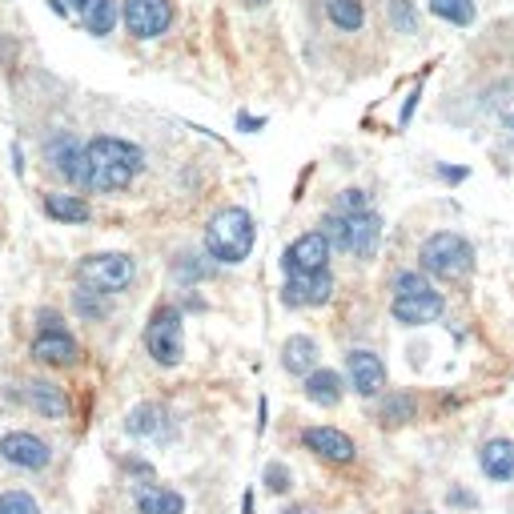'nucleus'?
Instances as JSON below:
<instances>
[{"label":"nucleus","mask_w":514,"mask_h":514,"mask_svg":"<svg viewBox=\"0 0 514 514\" xmlns=\"http://www.w3.org/2000/svg\"><path fill=\"white\" fill-rule=\"evenodd\" d=\"M382 245V217L378 213H346V249L354 257H374Z\"/></svg>","instance_id":"nucleus-12"},{"label":"nucleus","mask_w":514,"mask_h":514,"mask_svg":"<svg viewBox=\"0 0 514 514\" xmlns=\"http://www.w3.org/2000/svg\"><path fill=\"white\" fill-rule=\"evenodd\" d=\"M81 5H85V0H73V9H81Z\"/></svg>","instance_id":"nucleus-39"},{"label":"nucleus","mask_w":514,"mask_h":514,"mask_svg":"<svg viewBox=\"0 0 514 514\" xmlns=\"http://www.w3.org/2000/svg\"><path fill=\"white\" fill-rule=\"evenodd\" d=\"M241 5H245V9H262V5H266V0H241Z\"/></svg>","instance_id":"nucleus-36"},{"label":"nucleus","mask_w":514,"mask_h":514,"mask_svg":"<svg viewBox=\"0 0 514 514\" xmlns=\"http://www.w3.org/2000/svg\"><path fill=\"white\" fill-rule=\"evenodd\" d=\"M0 514H41V506L29 490H5L0 494Z\"/></svg>","instance_id":"nucleus-26"},{"label":"nucleus","mask_w":514,"mask_h":514,"mask_svg":"<svg viewBox=\"0 0 514 514\" xmlns=\"http://www.w3.org/2000/svg\"><path fill=\"white\" fill-rule=\"evenodd\" d=\"M478 466L490 482H510L514 478V442L510 438H490L478 450Z\"/></svg>","instance_id":"nucleus-17"},{"label":"nucleus","mask_w":514,"mask_h":514,"mask_svg":"<svg viewBox=\"0 0 514 514\" xmlns=\"http://www.w3.org/2000/svg\"><path fill=\"white\" fill-rule=\"evenodd\" d=\"M338 205H342V213H366V209H370V201H366L362 189H346Z\"/></svg>","instance_id":"nucleus-33"},{"label":"nucleus","mask_w":514,"mask_h":514,"mask_svg":"<svg viewBox=\"0 0 514 514\" xmlns=\"http://www.w3.org/2000/svg\"><path fill=\"white\" fill-rule=\"evenodd\" d=\"M45 213L57 217V221H65V225H85L93 217L89 205L81 197H73V193H49L45 197Z\"/></svg>","instance_id":"nucleus-23"},{"label":"nucleus","mask_w":514,"mask_h":514,"mask_svg":"<svg viewBox=\"0 0 514 514\" xmlns=\"http://www.w3.org/2000/svg\"><path fill=\"white\" fill-rule=\"evenodd\" d=\"M426 290H434L422 274H398V282H394V294H426Z\"/></svg>","instance_id":"nucleus-31"},{"label":"nucleus","mask_w":514,"mask_h":514,"mask_svg":"<svg viewBox=\"0 0 514 514\" xmlns=\"http://www.w3.org/2000/svg\"><path fill=\"white\" fill-rule=\"evenodd\" d=\"M133 282V262L125 253H93L81 262V286L97 290V294H121Z\"/></svg>","instance_id":"nucleus-4"},{"label":"nucleus","mask_w":514,"mask_h":514,"mask_svg":"<svg viewBox=\"0 0 514 514\" xmlns=\"http://www.w3.org/2000/svg\"><path fill=\"white\" fill-rule=\"evenodd\" d=\"M390 25H394L398 33H414V29H418V17H414V9H410V0H390Z\"/></svg>","instance_id":"nucleus-27"},{"label":"nucleus","mask_w":514,"mask_h":514,"mask_svg":"<svg viewBox=\"0 0 514 514\" xmlns=\"http://www.w3.org/2000/svg\"><path fill=\"white\" fill-rule=\"evenodd\" d=\"M306 398L318 406H338L342 402V378L338 370H314L306 374Z\"/></svg>","instance_id":"nucleus-21"},{"label":"nucleus","mask_w":514,"mask_h":514,"mask_svg":"<svg viewBox=\"0 0 514 514\" xmlns=\"http://www.w3.org/2000/svg\"><path fill=\"white\" fill-rule=\"evenodd\" d=\"M105 294H97V290H77L73 294V306H77V314H85V318H101L105 314V302H101Z\"/></svg>","instance_id":"nucleus-29"},{"label":"nucleus","mask_w":514,"mask_h":514,"mask_svg":"<svg viewBox=\"0 0 514 514\" xmlns=\"http://www.w3.org/2000/svg\"><path fill=\"white\" fill-rule=\"evenodd\" d=\"M125 25L137 41H153L173 25L169 0H125Z\"/></svg>","instance_id":"nucleus-8"},{"label":"nucleus","mask_w":514,"mask_h":514,"mask_svg":"<svg viewBox=\"0 0 514 514\" xmlns=\"http://www.w3.org/2000/svg\"><path fill=\"white\" fill-rule=\"evenodd\" d=\"M382 418H386L390 426H394V422H410V418H414V398H410V394H394V398L386 402Z\"/></svg>","instance_id":"nucleus-28"},{"label":"nucleus","mask_w":514,"mask_h":514,"mask_svg":"<svg viewBox=\"0 0 514 514\" xmlns=\"http://www.w3.org/2000/svg\"><path fill=\"white\" fill-rule=\"evenodd\" d=\"M266 490L270 494H286L290 490V470L278 462V466H266Z\"/></svg>","instance_id":"nucleus-32"},{"label":"nucleus","mask_w":514,"mask_h":514,"mask_svg":"<svg viewBox=\"0 0 514 514\" xmlns=\"http://www.w3.org/2000/svg\"><path fill=\"white\" fill-rule=\"evenodd\" d=\"M390 314L402 326H430L442 314V294H434V290H426V294H394Z\"/></svg>","instance_id":"nucleus-13"},{"label":"nucleus","mask_w":514,"mask_h":514,"mask_svg":"<svg viewBox=\"0 0 514 514\" xmlns=\"http://www.w3.org/2000/svg\"><path fill=\"white\" fill-rule=\"evenodd\" d=\"M77 13H81V25H85L93 37H109L113 25H117V5H113V0H85Z\"/></svg>","instance_id":"nucleus-22"},{"label":"nucleus","mask_w":514,"mask_h":514,"mask_svg":"<svg viewBox=\"0 0 514 514\" xmlns=\"http://www.w3.org/2000/svg\"><path fill=\"white\" fill-rule=\"evenodd\" d=\"M85 149H89V189L93 193H121L145 169V153L133 141L93 137Z\"/></svg>","instance_id":"nucleus-1"},{"label":"nucleus","mask_w":514,"mask_h":514,"mask_svg":"<svg viewBox=\"0 0 514 514\" xmlns=\"http://www.w3.org/2000/svg\"><path fill=\"white\" fill-rule=\"evenodd\" d=\"M282 514H314V510H306V506H290V510H282Z\"/></svg>","instance_id":"nucleus-37"},{"label":"nucleus","mask_w":514,"mask_h":514,"mask_svg":"<svg viewBox=\"0 0 514 514\" xmlns=\"http://www.w3.org/2000/svg\"><path fill=\"white\" fill-rule=\"evenodd\" d=\"M314 362H318V342H314V338L294 334V338L282 346V366H286L290 374L306 378V374H314Z\"/></svg>","instance_id":"nucleus-19"},{"label":"nucleus","mask_w":514,"mask_h":514,"mask_svg":"<svg viewBox=\"0 0 514 514\" xmlns=\"http://www.w3.org/2000/svg\"><path fill=\"white\" fill-rule=\"evenodd\" d=\"M237 125H241V129H249V133H257L266 121H262V117H237Z\"/></svg>","instance_id":"nucleus-35"},{"label":"nucleus","mask_w":514,"mask_h":514,"mask_svg":"<svg viewBox=\"0 0 514 514\" xmlns=\"http://www.w3.org/2000/svg\"><path fill=\"white\" fill-rule=\"evenodd\" d=\"M346 370H350V386H354L362 398L382 394V386H386V366H382V358H378L374 350H350Z\"/></svg>","instance_id":"nucleus-11"},{"label":"nucleus","mask_w":514,"mask_h":514,"mask_svg":"<svg viewBox=\"0 0 514 514\" xmlns=\"http://www.w3.org/2000/svg\"><path fill=\"white\" fill-rule=\"evenodd\" d=\"M21 398H25V402H29V410H33V414H41V418H65V414H69V402H65L61 386H53V382L33 378V382H25V386H21Z\"/></svg>","instance_id":"nucleus-16"},{"label":"nucleus","mask_w":514,"mask_h":514,"mask_svg":"<svg viewBox=\"0 0 514 514\" xmlns=\"http://www.w3.org/2000/svg\"><path fill=\"white\" fill-rule=\"evenodd\" d=\"M418 257H422V270H430L434 278H446V282H458V278H466L474 270L470 241L458 237V233H450V229L426 237L422 249H418Z\"/></svg>","instance_id":"nucleus-3"},{"label":"nucleus","mask_w":514,"mask_h":514,"mask_svg":"<svg viewBox=\"0 0 514 514\" xmlns=\"http://www.w3.org/2000/svg\"><path fill=\"white\" fill-rule=\"evenodd\" d=\"M165 426H169V414H165V406H157V402L133 406L129 418H125V430H129L133 438H153V434H161Z\"/></svg>","instance_id":"nucleus-20"},{"label":"nucleus","mask_w":514,"mask_h":514,"mask_svg":"<svg viewBox=\"0 0 514 514\" xmlns=\"http://www.w3.org/2000/svg\"><path fill=\"white\" fill-rule=\"evenodd\" d=\"M326 17L342 29V33H358L366 13H362V0H326Z\"/></svg>","instance_id":"nucleus-24"},{"label":"nucleus","mask_w":514,"mask_h":514,"mask_svg":"<svg viewBox=\"0 0 514 514\" xmlns=\"http://www.w3.org/2000/svg\"><path fill=\"white\" fill-rule=\"evenodd\" d=\"M430 13L450 21V25H470L474 21V5L470 0H430Z\"/></svg>","instance_id":"nucleus-25"},{"label":"nucleus","mask_w":514,"mask_h":514,"mask_svg":"<svg viewBox=\"0 0 514 514\" xmlns=\"http://www.w3.org/2000/svg\"><path fill=\"white\" fill-rule=\"evenodd\" d=\"M133 502L141 514H181L185 510V498L177 490H165V486H137Z\"/></svg>","instance_id":"nucleus-18"},{"label":"nucleus","mask_w":514,"mask_h":514,"mask_svg":"<svg viewBox=\"0 0 514 514\" xmlns=\"http://www.w3.org/2000/svg\"><path fill=\"white\" fill-rule=\"evenodd\" d=\"M77 354H81V346H77L73 334H65V330H45V334H37V342H33V358L45 362V366H73Z\"/></svg>","instance_id":"nucleus-15"},{"label":"nucleus","mask_w":514,"mask_h":514,"mask_svg":"<svg viewBox=\"0 0 514 514\" xmlns=\"http://www.w3.org/2000/svg\"><path fill=\"white\" fill-rule=\"evenodd\" d=\"M0 454H5L13 466H21V470H45L49 458H53V450L37 434H29V430L5 434V442H0Z\"/></svg>","instance_id":"nucleus-10"},{"label":"nucleus","mask_w":514,"mask_h":514,"mask_svg":"<svg viewBox=\"0 0 514 514\" xmlns=\"http://www.w3.org/2000/svg\"><path fill=\"white\" fill-rule=\"evenodd\" d=\"M330 253H334L330 237H326L322 229H314V233H302V237L286 249L282 266H286V274H318V270L330 266Z\"/></svg>","instance_id":"nucleus-7"},{"label":"nucleus","mask_w":514,"mask_h":514,"mask_svg":"<svg viewBox=\"0 0 514 514\" xmlns=\"http://www.w3.org/2000/svg\"><path fill=\"white\" fill-rule=\"evenodd\" d=\"M306 446L318 458H326V462H338V466L354 462V438L342 434V430H334V426H310L306 430Z\"/></svg>","instance_id":"nucleus-14"},{"label":"nucleus","mask_w":514,"mask_h":514,"mask_svg":"<svg viewBox=\"0 0 514 514\" xmlns=\"http://www.w3.org/2000/svg\"><path fill=\"white\" fill-rule=\"evenodd\" d=\"M145 350H149V358H153L157 366H177V362H181L185 342H181V314H177V310L161 306V310L149 318V326H145Z\"/></svg>","instance_id":"nucleus-5"},{"label":"nucleus","mask_w":514,"mask_h":514,"mask_svg":"<svg viewBox=\"0 0 514 514\" xmlns=\"http://www.w3.org/2000/svg\"><path fill=\"white\" fill-rule=\"evenodd\" d=\"M286 306H326L334 298V278L326 270L318 274H290L282 286Z\"/></svg>","instance_id":"nucleus-9"},{"label":"nucleus","mask_w":514,"mask_h":514,"mask_svg":"<svg viewBox=\"0 0 514 514\" xmlns=\"http://www.w3.org/2000/svg\"><path fill=\"white\" fill-rule=\"evenodd\" d=\"M506 137H510V145H514V117H506Z\"/></svg>","instance_id":"nucleus-38"},{"label":"nucleus","mask_w":514,"mask_h":514,"mask_svg":"<svg viewBox=\"0 0 514 514\" xmlns=\"http://www.w3.org/2000/svg\"><path fill=\"white\" fill-rule=\"evenodd\" d=\"M205 249H209V257H217L221 266L245 262L249 249H253V217L245 209H237V205L213 213L209 225H205Z\"/></svg>","instance_id":"nucleus-2"},{"label":"nucleus","mask_w":514,"mask_h":514,"mask_svg":"<svg viewBox=\"0 0 514 514\" xmlns=\"http://www.w3.org/2000/svg\"><path fill=\"white\" fill-rule=\"evenodd\" d=\"M45 330H65V326H61L57 314H41V334H45Z\"/></svg>","instance_id":"nucleus-34"},{"label":"nucleus","mask_w":514,"mask_h":514,"mask_svg":"<svg viewBox=\"0 0 514 514\" xmlns=\"http://www.w3.org/2000/svg\"><path fill=\"white\" fill-rule=\"evenodd\" d=\"M322 233L330 237V245L346 249V213H330V217H322Z\"/></svg>","instance_id":"nucleus-30"},{"label":"nucleus","mask_w":514,"mask_h":514,"mask_svg":"<svg viewBox=\"0 0 514 514\" xmlns=\"http://www.w3.org/2000/svg\"><path fill=\"white\" fill-rule=\"evenodd\" d=\"M45 157H49L53 173H61L69 185L89 189V149H81V141L73 133H57L53 141H45Z\"/></svg>","instance_id":"nucleus-6"}]
</instances>
